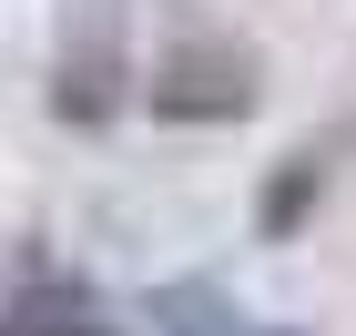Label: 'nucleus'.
<instances>
[{
	"label": "nucleus",
	"instance_id": "1",
	"mask_svg": "<svg viewBox=\"0 0 356 336\" xmlns=\"http://www.w3.org/2000/svg\"><path fill=\"white\" fill-rule=\"evenodd\" d=\"M143 102L163 112V122H184V133H193V122L224 133V122H245V112L265 102V61H254L245 31H214V21H204V31H184V41L153 61Z\"/></svg>",
	"mask_w": 356,
	"mask_h": 336
},
{
	"label": "nucleus",
	"instance_id": "2",
	"mask_svg": "<svg viewBox=\"0 0 356 336\" xmlns=\"http://www.w3.org/2000/svg\"><path fill=\"white\" fill-rule=\"evenodd\" d=\"M133 92V31H122V0H82L61 21V61H51V112L72 133H102Z\"/></svg>",
	"mask_w": 356,
	"mask_h": 336
},
{
	"label": "nucleus",
	"instance_id": "3",
	"mask_svg": "<svg viewBox=\"0 0 356 336\" xmlns=\"http://www.w3.org/2000/svg\"><path fill=\"white\" fill-rule=\"evenodd\" d=\"M0 336H112V306L102 285L51 265V255H31L21 275L0 285Z\"/></svg>",
	"mask_w": 356,
	"mask_h": 336
},
{
	"label": "nucleus",
	"instance_id": "4",
	"mask_svg": "<svg viewBox=\"0 0 356 336\" xmlns=\"http://www.w3.org/2000/svg\"><path fill=\"white\" fill-rule=\"evenodd\" d=\"M143 336H245V306L204 275H173L143 296Z\"/></svg>",
	"mask_w": 356,
	"mask_h": 336
},
{
	"label": "nucleus",
	"instance_id": "5",
	"mask_svg": "<svg viewBox=\"0 0 356 336\" xmlns=\"http://www.w3.org/2000/svg\"><path fill=\"white\" fill-rule=\"evenodd\" d=\"M305 204H316V163H305L296 184H265V204H254V224H265V234H285V224H305Z\"/></svg>",
	"mask_w": 356,
	"mask_h": 336
}]
</instances>
